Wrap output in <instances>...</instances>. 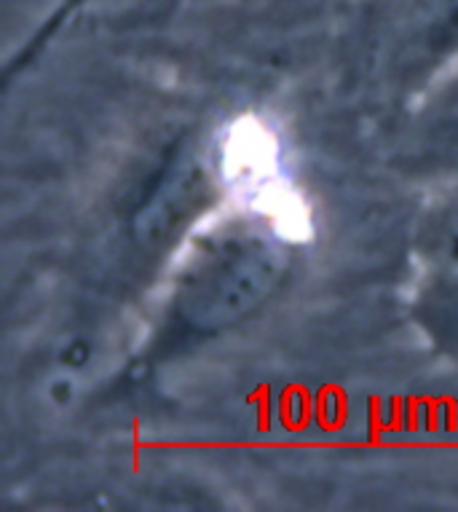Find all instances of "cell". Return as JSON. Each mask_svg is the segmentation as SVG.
I'll return each instance as SVG.
<instances>
[{
  "label": "cell",
  "instance_id": "6da1fadb",
  "mask_svg": "<svg viewBox=\"0 0 458 512\" xmlns=\"http://www.w3.org/2000/svg\"><path fill=\"white\" fill-rule=\"evenodd\" d=\"M306 247L279 210L231 199L177 250L142 309L132 349L110 387H137L255 325L290 293Z\"/></svg>",
  "mask_w": 458,
  "mask_h": 512
},
{
  "label": "cell",
  "instance_id": "7a4b0ae2",
  "mask_svg": "<svg viewBox=\"0 0 458 512\" xmlns=\"http://www.w3.org/2000/svg\"><path fill=\"white\" fill-rule=\"evenodd\" d=\"M231 135L223 124L177 132L113 202L94 295L110 322L142 314L150 293L196 228L231 202Z\"/></svg>",
  "mask_w": 458,
  "mask_h": 512
},
{
  "label": "cell",
  "instance_id": "3957f363",
  "mask_svg": "<svg viewBox=\"0 0 458 512\" xmlns=\"http://www.w3.org/2000/svg\"><path fill=\"white\" fill-rule=\"evenodd\" d=\"M367 70L405 105L458 62V0H359Z\"/></svg>",
  "mask_w": 458,
  "mask_h": 512
},
{
  "label": "cell",
  "instance_id": "277c9868",
  "mask_svg": "<svg viewBox=\"0 0 458 512\" xmlns=\"http://www.w3.org/2000/svg\"><path fill=\"white\" fill-rule=\"evenodd\" d=\"M410 317L429 349L458 362V177L432 188L410 239Z\"/></svg>",
  "mask_w": 458,
  "mask_h": 512
},
{
  "label": "cell",
  "instance_id": "5b68a950",
  "mask_svg": "<svg viewBox=\"0 0 458 512\" xmlns=\"http://www.w3.org/2000/svg\"><path fill=\"white\" fill-rule=\"evenodd\" d=\"M394 161L410 183L437 188L458 177V62L405 105Z\"/></svg>",
  "mask_w": 458,
  "mask_h": 512
},
{
  "label": "cell",
  "instance_id": "8992f818",
  "mask_svg": "<svg viewBox=\"0 0 458 512\" xmlns=\"http://www.w3.org/2000/svg\"><path fill=\"white\" fill-rule=\"evenodd\" d=\"M100 0H57L46 17L33 27V33L27 35L25 43H19L17 49L11 51V57L3 65V89H9L14 78L25 76L27 70L33 68L35 62L49 54V49L62 38L65 33L73 30L78 19L89 14Z\"/></svg>",
  "mask_w": 458,
  "mask_h": 512
},
{
  "label": "cell",
  "instance_id": "52a82bcc",
  "mask_svg": "<svg viewBox=\"0 0 458 512\" xmlns=\"http://www.w3.org/2000/svg\"><path fill=\"white\" fill-rule=\"evenodd\" d=\"M180 3H185V0H137V6H150V9H172Z\"/></svg>",
  "mask_w": 458,
  "mask_h": 512
}]
</instances>
